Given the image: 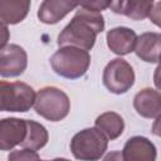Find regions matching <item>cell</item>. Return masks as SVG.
I'll list each match as a JSON object with an SVG mask.
<instances>
[{"label": "cell", "instance_id": "obj_1", "mask_svg": "<svg viewBox=\"0 0 161 161\" xmlns=\"http://www.w3.org/2000/svg\"><path fill=\"white\" fill-rule=\"evenodd\" d=\"M103 30V15L79 6L69 24L59 33L57 43L59 47H75L88 52L93 48L97 35Z\"/></svg>", "mask_w": 161, "mask_h": 161}, {"label": "cell", "instance_id": "obj_15", "mask_svg": "<svg viewBox=\"0 0 161 161\" xmlns=\"http://www.w3.org/2000/svg\"><path fill=\"white\" fill-rule=\"evenodd\" d=\"M30 9L28 0H0V21L13 25L23 21Z\"/></svg>", "mask_w": 161, "mask_h": 161}, {"label": "cell", "instance_id": "obj_14", "mask_svg": "<svg viewBox=\"0 0 161 161\" xmlns=\"http://www.w3.org/2000/svg\"><path fill=\"white\" fill-rule=\"evenodd\" d=\"M109 8L116 14H122L133 20H143L148 18L151 10L153 9V3L151 1H111Z\"/></svg>", "mask_w": 161, "mask_h": 161}, {"label": "cell", "instance_id": "obj_12", "mask_svg": "<svg viewBox=\"0 0 161 161\" xmlns=\"http://www.w3.org/2000/svg\"><path fill=\"white\" fill-rule=\"evenodd\" d=\"M160 50H161L160 33L147 31L137 36L135 52L141 60L146 63H158Z\"/></svg>", "mask_w": 161, "mask_h": 161}, {"label": "cell", "instance_id": "obj_8", "mask_svg": "<svg viewBox=\"0 0 161 161\" xmlns=\"http://www.w3.org/2000/svg\"><path fill=\"white\" fill-rule=\"evenodd\" d=\"M26 136V119L9 117L0 119V150L10 151L21 145Z\"/></svg>", "mask_w": 161, "mask_h": 161}, {"label": "cell", "instance_id": "obj_21", "mask_svg": "<svg viewBox=\"0 0 161 161\" xmlns=\"http://www.w3.org/2000/svg\"><path fill=\"white\" fill-rule=\"evenodd\" d=\"M103 161H123V157L121 151H111L104 156Z\"/></svg>", "mask_w": 161, "mask_h": 161}, {"label": "cell", "instance_id": "obj_7", "mask_svg": "<svg viewBox=\"0 0 161 161\" xmlns=\"http://www.w3.org/2000/svg\"><path fill=\"white\" fill-rule=\"evenodd\" d=\"M28 67V54L18 44H8L0 49V77L13 78L24 73Z\"/></svg>", "mask_w": 161, "mask_h": 161}, {"label": "cell", "instance_id": "obj_2", "mask_svg": "<svg viewBox=\"0 0 161 161\" xmlns=\"http://www.w3.org/2000/svg\"><path fill=\"white\" fill-rule=\"evenodd\" d=\"M89 64V53L75 47H60L50 58L53 70L67 79H78L83 77Z\"/></svg>", "mask_w": 161, "mask_h": 161}, {"label": "cell", "instance_id": "obj_17", "mask_svg": "<svg viewBox=\"0 0 161 161\" xmlns=\"http://www.w3.org/2000/svg\"><path fill=\"white\" fill-rule=\"evenodd\" d=\"M48 140H49V135L43 125L35 121L26 119V136L23 143L20 145L23 148L38 151L47 145Z\"/></svg>", "mask_w": 161, "mask_h": 161}, {"label": "cell", "instance_id": "obj_18", "mask_svg": "<svg viewBox=\"0 0 161 161\" xmlns=\"http://www.w3.org/2000/svg\"><path fill=\"white\" fill-rule=\"evenodd\" d=\"M8 161H42L38 152L28 148H20L11 151L8 156Z\"/></svg>", "mask_w": 161, "mask_h": 161}, {"label": "cell", "instance_id": "obj_5", "mask_svg": "<svg viewBox=\"0 0 161 161\" xmlns=\"http://www.w3.org/2000/svg\"><path fill=\"white\" fill-rule=\"evenodd\" d=\"M34 101L35 92L29 84L0 80V112H26Z\"/></svg>", "mask_w": 161, "mask_h": 161}, {"label": "cell", "instance_id": "obj_9", "mask_svg": "<svg viewBox=\"0 0 161 161\" xmlns=\"http://www.w3.org/2000/svg\"><path fill=\"white\" fill-rule=\"evenodd\" d=\"M121 153L123 161H156L157 157L156 146L143 136L128 138Z\"/></svg>", "mask_w": 161, "mask_h": 161}, {"label": "cell", "instance_id": "obj_13", "mask_svg": "<svg viewBox=\"0 0 161 161\" xmlns=\"http://www.w3.org/2000/svg\"><path fill=\"white\" fill-rule=\"evenodd\" d=\"M75 8H78V3L75 1L45 0L39 6L38 18L44 24H57Z\"/></svg>", "mask_w": 161, "mask_h": 161}, {"label": "cell", "instance_id": "obj_11", "mask_svg": "<svg viewBox=\"0 0 161 161\" xmlns=\"http://www.w3.org/2000/svg\"><path fill=\"white\" fill-rule=\"evenodd\" d=\"M136 112L145 118H160L161 113V94L152 88H143L133 98Z\"/></svg>", "mask_w": 161, "mask_h": 161}, {"label": "cell", "instance_id": "obj_16", "mask_svg": "<svg viewBox=\"0 0 161 161\" xmlns=\"http://www.w3.org/2000/svg\"><path fill=\"white\" fill-rule=\"evenodd\" d=\"M94 127L101 131L107 140L118 138L125 130L123 118L116 112H104L99 114L94 121Z\"/></svg>", "mask_w": 161, "mask_h": 161}, {"label": "cell", "instance_id": "obj_19", "mask_svg": "<svg viewBox=\"0 0 161 161\" xmlns=\"http://www.w3.org/2000/svg\"><path fill=\"white\" fill-rule=\"evenodd\" d=\"M111 1H104V0H96V1H84V3H78V6L84 8L87 10H92V11H97L101 13L102 10H106L107 8H109Z\"/></svg>", "mask_w": 161, "mask_h": 161}, {"label": "cell", "instance_id": "obj_4", "mask_svg": "<svg viewBox=\"0 0 161 161\" xmlns=\"http://www.w3.org/2000/svg\"><path fill=\"white\" fill-rule=\"evenodd\" d=\"M108 147V140L96 127L77 132L70 141V151L77 160L98 161Z\"/></svg>", "mask_w": 161, "mask_h": 161}, {"label": "cell", "instance_id": "obj_6", "mask_svg": "<svg viewBox=\"0 0 161 161\" xmlns=\"http://www.w3.org/2000/svg\"><path fill=\"white\" fill-rule=\"evenodd\" d=\"M102 80L104 87L111 93L123 94L133 86L135 72L127 60L122 58H114L104 67Z\"/></svg>", "mask_w": 161, "mask_h": 161}, {"label": "cell", "instance_id": "obj_3", "mask_svg": "<svg viewBox=\"0 0 161 161\" xmlns=\"http://www.w3.org/2000/svg\"><path fill=\"white\" fill-rule=\"evenodd\" d=\"M34 109L43 118L58 122L68 116L70 101L62 89L57 87H44L35 94Z\"/></svg>", "mask_w": 161, "mask_h": 161}, {"label": "cell", "instance_id": "obj_20", "mask_svg": "<svg viewBox=\"0 0 161 161\" xmlns=\"http://www.w3.org/2000/svg\"><path fill=\"white\" fill-rule=\"evenodd\" d=\"M10 39V31L8 25H5L4 23L0 21V49L4 48L5 45H8V42Z\"/></svg>", "mask_w": 161, "mask_h": 161}, {"label": "cell", "instance_id": "obj_10", "mask_svg": "<svg viewBox=\"0 0 161 161\" xmlns=\"http://www.w3.org/2000/svg\"><path fill=\"white\" fill-rule=\"evenodd\" d=\"M107 45L117 55H127L135 50L137 35L135 30L126 26H117L107 33Z\"/></svg>", "mask_w": 161, "mask_h": 161}, {"label": "cell", "instance_id": "obj_22", "mask_svg": "<svg viewBox=\"0 0 161 161\" xmlns=\"http://www.w3.org/2000/svg\"><path fill=\"white\" fill-rule=\"evenodd\" d=\"M42 161H70V160L63 158V157H58V158H54V160H42Z\"/></svg>", "mask_w": 161, "mask_h": 161}]
</instances>
